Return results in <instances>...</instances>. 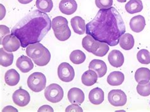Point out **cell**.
I'll return each mask as SVG.
<instances>
[{"instance_id": "5", "label": "cell", "mask_w": 150, "mask_h": 112, "mask_svg": "<svg viewBox=\"0 0 150 112\" xmlns=\"http://www.w3.org/2000/svg\"><path fill=\"white\" fill-rule=\"evenodd\" d=\"M46 78L41 72H34L29 75L27 79V85L35 93H39L45 89Z\"/></svg>"}, {"instance_id": "38", "label": "cell", "mask_w": 150, "mask_h": 112, "mask_svg": "<svg viewBox=\"0 0 150 112\" xmlns=\"http://www.w3.org/2000/svg\"><path fill=\"white\" fill-rule=\"evenodd\" d=\"M149 105H150V102H149Z\"/></svg>"}, {"instance_id": "28", "label": "cell", "mask_w": 150, "mask_h": 112, "mask_svg": "<svg viewBox=\"0 0 150 112\" xmlns=\"http://www.w3.org/2000/svg\"><path fill=\"white\" fill-rule=\"evenodd\" d=\"M70 60L73 63L79 65L86 60V55L81 50H74L70 55Z\"/></svg>"}, {"instance_id": "37", "label": "cell", "mask_w": 150, "mask_h": 112, "mask_svg": "<svg viewBox=\"0 0 150 112\" xmlns=\"http://www.w3.org/2000/svg\"><path fill=\"white\" fill-rule=\"evenodd\" d=\"M127 0H117V1L120 2V3H125Z\"/></svg>"}, {"instance_id": "21", "label": "cell", "mask_w": 150, "mask_h": 112, "mask_svg": "<svg viewBox=\"0 0 150 112\" xmlns=\"http://www.w3.org/2000/svg\"><path fill=\"white\" fill-rule=\"evenodd\" d=\"M124 74L119 71H115L110 73L107 77V82L112 86H118L124 82Z\"/></svg>"}, {"instance_id": "35", "label": "cell", "mask_w": 150, "mask_h": 112, "mask_svg": "<svg viewBox=\"0 0 150 112\" xmlns=\"http://www.w3.org/2000/svg\"><path fill=\"white\" fill-rule=\"evenodd\" d=\"M38 111H53V109L49 105H44L39 108Z\"/></svg>"}, {"instance_id": "23", "label": "cell", "mask_w": 150, "mask_h": 112, "mask_svg": "<svg viewBox=\"0 0 150 112\" xmlns=\"http://www.w3.org/2000/svg\"><path fill=\"white\" fill-rule=\"evenodd\" d=\"M5 81L9 86H15L20 81V75L16 70L10 69L5 73Z\"/></svg>"}, {"instance_id": "26", "label": "cell", "mask_w": 150, "mask_h": 112, "mask_svg": "<svg viewBox=\"0 0 150 112\" xmlns=\"http://www.w3.org/2000/svg\"><path fill=\"white\" fill-rule=\"evenodd\" d=\"M4 48L0 49V64L4 67L10 66L13 62V55L6 51Z\"/></svg>"}, {"instance_id": "24", "label": "cell", "mask_w": 150, "mask_h": 112, "mask_svg": "<svg viewBox=\"0 0 150 112\" xmlns=\"http://www.w3.org/2000/svg\"><path fill=\"white\" fill-rule=\"evenodd\" d=\"M134 37L132 35L129 33L124 34L120 38V46L124 50L128 51L131 50L134 46Z\"/></svg>"}, {"instance_id": "1", "label": "cell", "mask_w": 150, "mask_h": 112, "mask_svg": "<svg viewBox=\"0 0 150 112\" xmlns=\"http://www.w3.org/2000/svg\"><path fill=\"white\" fill-rule=\"evenodd\" d=\"M125 32L123 19L114 7L100 9L94 18L86 24L87 35L110 46H117Z\"/></svg>"}, {"instance_id": "3", "label": "cell", "mask_w": 150, "mask_h": 112, "mask_svg": "<svg viewBox=\"0 0 150 112\" xmlns=\"http://www.w3.org/2000/svg\"><path fill=\"white\" fill-rule=\"evenodd\" d=\"M26 53L39 67L46 65L51 59V54L49 50L39 43L32 44L27 46Z\"/></svg>"}, {"instance_id": "2", "label": "cell", "mask_w": 150, "mask_h": 112, "mask_svg": "<svg viewBox=\"0 0 150 112\" xmlns=\"http://www.w3.org/2000/svg\"><path fill=\"white\" fill-rule=\"evenodd\" d=\"M49 16L40 10L30 11L22 18L11 31L21 41L22 47L39 43L50 30Z\"/></svg>"}, {"instance_id": "25", "label": "cell", "mask_w": 150, "mask_h": 112, "mask_svg": "<svg viewBox=\"0 0 150 112\" xmlns=\"http://www.w3.org/2000/svg\"><path fill=\"white\" fill-rule=\"evenodd\" d=\"M125 10L130 14L140 12L143 9V2L141 0H130L125 5Z\"/></svg>"}, {"instance_id": "9", "label": "cell", "mask_w": 150, "mask_h": 112, "mask_svg": "<svg viewBox=\"0 0 150 112\" xmlns=\"http://www.w3.org/2000/svg\"><path fill=\"white\" fill-rule=\"evenodd\" d=\"M1 44L3 46L4 50L8 52L16 51L21 46L20 40L12 34H8L4 37Z\"/></svg>"}, {"instance_id": "13", "label": "cell", "mask_w": 150, "mask_h": 112, "mask_svg": "<svg viewBox=\"0 0 150 112\" xmlns=\"http://www.w3.org/2000/svg\"><path fill=\"white\" fill-rule=\"evenodd\" d=\"M89 69L96 72L98 77L100 78L105 76L107 72V66L105 62L98 59H94L90 62Z\"/></svg>"}, {"instance_id": "12", "label": "cell", "mask_w": 150, "mask_h": 112, "mask_svg": "<svg viewBox=\"0 0 150 112\" xmlns=\"http://www.w3.org/2000/svg\"><path fill=\"white\" fill-rule=\"evenodd\" d=\"M59 9L62 13L70 15L76 11L77 4L76 0H62L59 4Z\"/></svg>"}, {"instance_id": "30", "label": "cell", "mask_w": 150, "mask_h": 112, "mask_svg": "<svg viewBox=\"0 0 150 112\" xmlns=\"http://www.w3.org/2000/svg\"><path fill=\"white\" fill-rule=\"evenodd\" d=\"M136 89L137 93L141 96H148L150 95V82L144 84H138Z\"/></svg>"}, {"instance_id": "36", "label": "cell", "mask_w": 150, "mask_h": 112, "mask_svg": "<svg viewBox=\"0 0 150 112\" xmlns=\"http://www.w3.org/2000/svg\"><path fill=\"white\" fill-rule=\"evenodd\" d=\"M19 3H21L22 4H24V5H25V4H28L30 2H32L33 0H18Z\"/></svg>"}, {"instance_id": "17", "label": "cell", "mask_w": 150, "mask_h": 112, "mask_svg": "<svg viewBox=\"0 0 150 112\" xmlns=\"http://www.w3.org/2000/svg\"><path fill=\"white\" fill-rule=\"evenodd\" d=\"M105 93L100 87H96L89 92V101L93 105H100L104 101Z\"/></svg>"}, {"instance_id": "8", "label": "cell", "mask_w": 150, "mask_h": 112, "mask_svg": "<svg viewBox=\"0 0 150 112\" xmlns=\"http://www.w3.org/2000/svg\"><path fill=\"white\" fill-rule=\"evenodd\" d=\"M58 75L59 79L63 82L72 81L75 77L74 68L68 63H62L58 68Z\"/></svg>"}, {"instance_id": "18", "label": "cell", "mask_w": 150, "mask_h": 112, "mask_svg": "<svg viewBox=\"0 0 150 112\" xmlns=\"http://www.w3.org/2000/svg\"><path fill=\"white\" fill-rule=\"evenodd\" d=\"M129 25L131 30L134 33H140L145 27V18L142 15L135 16L131 19Z\"/></svg>"}, {"instance_id": "33", "label": "cell", "mask_w": 150, "mask_h": 112, "mask_svg": "<svg viewBox=\"0 0 150 112\" xmlns=\"http://www.w3.org/2000/svg\"><path fill=\"white\" fill-rule=\"evenodd\" d=\"M65 111H83V110L77 104H72L67 108Z\"/></svg>"}, {"instance_id": "7", "label": "cell", "mask_w": 150, "mask_h": 112, "mask_svg": "<svg viewBox=\"0 0 150 112\" xmlns=\"http://www.w3.org/2000/svg\"><path fill=\"white\" fill-rule=\"evenodd\" d=\"M108 99L113 106H123L127 103V96L120 89H113L109 92Z\"/></svg>"}, {"instance_id": "11", "label": "cell", "mask_w": 150, "mask_h": 112, "mask_svg": "<svg viewBox=\"0 0 150 112\" xmlns=\"http://www.w3.org/2000/svg\"><path fill=\"white\" fill-rule=\"evenodd\" d=\"M68 99L69 102L72 104L81 105L84 101L85 95L84 92L79 88H71L68 93Z\"/></svg>"}, {"instance_id": "4", "label": "cell", "mask_w": 150, "mask_h": 112, "mask_svg": "<svg viewBox=\"0 0 150 112\" xmlns=\"http://www.w3.org/2000/svg\"><path fill=\"white\" fill-rule=\"evenodd\" d=\"M82 45L87 51L100 57L106 55L110 49L107 44L98 41L89 35H86L83 38Z\"/></svg>"}, {"instance_id": "29", "label": "cell", "mask_w": 150, "mask_h": 112, "mask_svg": "<svg viewBox=\"0 0 150 112\" xmlns=\"http://www.w3.org/2000/svg\"><path fill=\"white\" fill-rule=\"evenodd\" d=\"M137 58L141 63L148 65L150 63V53L146 50H141L137 54Z\"/></svg>"}, {"instance_id": "22", "label": "cell", "mask_w": 150, "mask_h": 112, "mask_svg": "<svg viewBox=\"0 0 150 112\" xmlns=\"http://www.w3.org/2000/svg\"><path fill=\"white\" fill-rule=\"evenodd\" d=\"M134 77L138 84L148 82L150 81V70L145 67L139 68L136 70Z\"/></svg>"}, {"instance_id": "32", "label": "cell", "mask_w": 150, "mask_h": 112, "mask_svg": "<svg viewBox=\"0 0 150 112\" xmlns=\"http://www.w3.org/2000/svg\"><path fill=\"white\" fill-rule=\"evenodd\" d=\"M95 3L100 9H107L112 7L113 0H95Z\"/></svg>"}, {"instance_id": "20", "label": "cell", "mask_w": 150, "mask_h": 112, "mask_svg": "<svg viewBox=\"0 0 150 112\" xmlns=\"http://www.w3.org/2000/svg\"><path fill=\"white\" fill-rule=\"evenodd\" d=\"M98 76L95 72V71L93 70H89L86 71L82 74L81 77V81L83 84L86 86H92L94 84H96L98 81Z\"/></svg>"}, {"instance_id": "10", "label": "cell", "mask_w": 150, "mask_h": 112, "mask_svg": "<svg viewBox=\"0 0 150 112\" xmlns=\"http://www.w3.org/2000/svg\"><path fill=\"white\" fill-rule=\"evenodd\" d=\"M13 101L15 105L23 107L27 106L30 102V95L28 92L21 88L14 92L12 96Z\"/></svg>"}, {"instance_id": "19", "label": "cell", "mask_w": 150, "mask_h": 112, "mask_svg": "<svg viewBox=\"0 0 150 112\" xmlns=\"http://www.w3.org/2000/svg\"><path fill=\"white\" fill-rule=\"evenodd\" d=\"M55 37L60 41H65L69 39L71 35V30L68 24L59 26L53 29Z\"/></svg>"}, {"instance_id": "27", "label": "cell", "mask_w": 150, "mask_h": 112, "mask_svg": "<svg viewBox=\"0 0 150 112\" xmlns=\"http://www.w3.org/2000/svg\"><path fill=\"white\" fill-rule=\"evenodd\" d=\"M35 5L39 10L45 13L50 12L53 7L52 0H36Z\"/></svg>"}, {"instance_id": "31", "label": "cell", "mask_w": 150, "mask_h": 112, "mask_svg": "<svg viewBox=\"0 0 150 112\" xmlns=\"http://www.w3.org/2000/svg\"><path fill=\"white\" fill-rule=\"evenodd\" d=\"M65 24H68V21L65 18L62 17V16H58V17L54 18L51 22V27H52L53 29Z\"/></svg>"}, {"instance_id": "15", "label": "cell", "mask_w": 150, "mask_h": 112, "mask_svg": "<svg viewBox=\"0 0 150 112\" xmlns=\"http://www.w3.org/2000/svg\"><path fill=\"white\" fill-rule=\"evenodd\" d=\"M16 65L18 69L23 73L29 72L34 68V63L30 58L26 56L22 55L17 60Z\"/></svg>"}, {"instance_id": "16", "label": "cell", "mask_w": 150, "mask_h": 112, "mask_svg": "<svg viewBox=\"0 0 150 112\" xmlns=\"http://www.w3.org/2000/svg\"><path fill=\"white\" fill-rule=\"evenodd\" d=\"M71 26L74 33L79 35L84 34L86 31V25L84 20L79 16H76L70 21Z\"/></svg>"}, {"instance_id": "34", "label": "cell", "mask_w": 150, "mask_h": 112, "mask_svg": "<svg viewBox=\"0 0 150 112\" xmlns=\"http://www.w3.org/2000/svg\"><path fill=\"white\" fill-rule=\"evenodd\" d=\"M0 29H1V42L3 40V37H5L6 35L9 34L10 30L9 28H8L5 26L1 25L0 26Z\"/></svg>"}, {"instance_id": "14", "label": "cell", "mask_w": 150, "mask_h": 112, "mask_svg": "<svg viewBox=\"0 0 150 112\" xmlns=\"http://www.w3.org/2000/svg\"><path fill=\"white\" fill-rule=\"evenodd\" d=\"M108 62L112 66L118 68L122 66L124 62V57L122 52L117 50H113L110 51L108 57Z\"/></svg>"}, {"instance_id": "6", "label": "cell", "mask_w": 150, "mask_h": 112, "mask_svg": "<svg viewBox=\"0 0 150 112\" xmlns=\"http://www.w3.org/2000/svg\"><path fill=\"white\" fill-rule=\"evenodd\" d=\"M64 92L62 87L57 84H51L47 86L45 91V96L48 101L57 103L64 98Z\"/></svg>"}]
</instances>
